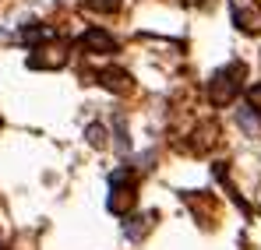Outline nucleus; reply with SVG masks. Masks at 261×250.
<instances>
[{"instance_id":"nucleus-5","label":"nucleus","mask_w":261,"mask_h":250,"mask_svg":"<svg viewBox=\"0 0 261 250\" xmlns=\"http://www.w3.org/2000/svg\"><path fill=\"white\" fill-rule=\"evenodd\" d=\"M99 81L106 85L110 92H117V95H127V92H134L130 74H127V71H120V67H106V71L99 74Z\"/></svg>"},{"instance_id":"nucleus-10","label":"nucleus","mask_w":261,"mask_h":250,"mask_svg":"<svg viewBox=\"0 0 261 250\" xmlns=\"http://www.w3.org/2000/svg\"><path fill=\"white\" fill-rule=\"evenodd\" d=\"M247 99H251V106H254V109H261V85H254V88L247 92Z\"/></svg>"},{"instance_id":"nucleus-11","label":"nucleus","mask_w":261,"mask_h":250,"mask_svg":"<svg viewBox=\"0 0 261 250\" xmlns=\"http://www.w3.org/2000/svg\"><path fill=\"white\" fill-rule=\"evenodd\" d=\"M187 4H201V0H187Z\"/></svg>"},{"instance_id":"nucleus-4","label":"nucleus","mask_w":261,"mask_h":250,"mask_svg":"<svg viewBox=\"0 0 261 250\" xmlns=\"http://www.w3.org/2000/svg\"><path fill=\"white\" fill-rule=\"evenodd\" d=\"M229 11H233V25L247 36H258L261 32V7L258 0H229Z\"/></svg>"},{"instance_id":"nucleus-8","label":"nucleus","mask_w":261,"mask_h":250,"mask_svg":"<svg viewBox=\"0 0 261 250\" xmlns=\"http://www.w3.org/2000/svg\"><path fill=\"white\" fill-rule=\"evenodd\" d=\"M240 127H244L247 134H254V130H258V127H261V120H258V117H251V113L244 109V113H240Z\"/></svg>"},{"instance_id":"nucleus-9","label":"nucleus","mask_w":261,"mask_h":250,"mask_svg":"<svg viewBox=\"0 0 261 250\" xmlns=\"http://www.w3.org/2000/svg\"><path fill=\"white\" fill-rule=\"evenodd\" d=\"M117 4H120V0H88L92 11H117Z\"/></svg>"},{"instance_id":"nucleus-2","label":"nucleus","mask_w":261,"mask_h":250,"mask_svg":"<svg viewBox=\"0 0 261 250\" xmlns=\"http://www.w3.org/2000/svg\"><path fill=\"white\" fill-rule=\"evenodd\" d=\"M130 205H134V173H130V169H120V173H113L110 211H113V215H127Z\"/></svg>"},{"instance_id":"nucleus-6","label":"nucleus","mask_w":261,"mask_h":250,"mask_svg":"<svg viewBox=\"0 0 261 250\" xmlns=\"http://www.w3.org/2000/svg\"><path fill=\"white\" fill-rule=\"evenodd\" d=\"M82 49L85 53H113L117 42H113V36H106L102 29H88L85 36H82Z\"/></svg>"},{"instance_id":"nucleus-7","label":"nucleus","mask_w":261,"mask_h":250,"mask_svg":"<svg viewBox=\"0 0 261 250\" xmlns=\"http://www.w3.org/2000/svg\"><path fill=\"white\" fill-rule=\"evenodd\" d=\"M85 137H88V145H92V148H106V130H102V127L99 124H92L85 130Z\"/></svg>"},{"instance_id":"nucleus-1","label":"nucleus","mask_w":261,"mask_h":250,"mask_svg":"<svg viewBox=\"0 0 261 250\" xmlns=\"http://www.w3.org/2000/svg\"><path fill=\"white\" fill-rule=\"evenodd\" d=\"M240 78H244V64H229L226 71H219L216 78L208 81V99H212V106L233 102L237 92H240Z\"/></svg>"},{"instance_id":"nucleus-3","label":"nucleus","mask_w":261,"mask_h":250,"mask_svg":"<svg viewBox=\"0 0 261 250\" xmlns=\"http://www.w3.org/2000/svg\"><path fill=\"white\" fill-rule=\"evenodd\" d=\"M64 64H67V42L64 39H49L46 46H39L29 57V67L32 71H49V67H64Z\"/></svg>"}]
</instances>
